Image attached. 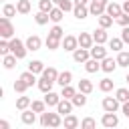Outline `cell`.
I'll return each instance as SVG.
<instances>
[{"label": "cell", "instance_id": "1", "mask_svg": "<svg viewBox=\"0 0 129 129\" xmlns=\"http://www.w3.org/2000/svg\"><path fill=\"white\" fill-rule=\"evenodd\" d=\"M60 123H62L60 113H50V111L40 113V125L42 127H58Z\"/></svg>", "mask_w": 129, "mask_h": 129}, {"label": "cell", "instance_id": "2", "mask_svg": "<svg viewBox=\"0 0 129 129\" xmlns=\"http://www.w3.org/2000/svg\"><path fill=\"white\" fill-rule=\"evenodd\" d=\"M26 44L20 40V38H12L10 40V54H14L16 58H24V54H26Z\"/></svg>", "mask_w": 129, "mask_h": 129}, {"label": "cell", "instance_id": "3", "mask_svg": "<svg viewBox=\"0 0 129 129\" xmlns=\"http://www.w3.org/2000/svg\"><path fill=\"white\" fill-rule=\"evenodd\" d=\"M107 0H91V6H89V12L91 14H95V16H101V14H105V10H107Z\"/></svg>", "mask_w": 129, "mask_h": 129}, {"label": "cell", "instance_id": "4", "mask_svg": "<svg viewBox=\"0 0 129 129\" xmlns=\"http://www.w3.org/2000/svg\"><path fill=\"white\" fill-rule=\"evenodd\" d=\"M14 34V28H12V24H10V18H0V36L6 40V38H10Z\"/></svg>", "mask_w": 129, "mask_h": 129}, {"label": "cell", "instance_id": "5", "mask_svg": "<svg viewBox=\"0 0 129 129\" xmlns=\"http://www.w3.org/2000/svg\"><path fill=\"white\" fill-rule=\"evenodd\" d=\"M101 123H103V127H105V129H115V127L119 125V119H117V115H115V113H105V115H103V119H101Z\"/></svg>", "mask_w": 129, "mask_h": 129}, {"label": "cell", "instance_id": "6", "mask_svg": "<svg viewBox=\"0 0 129 129\" xmlns=\"http://www.w3.org/2000/svg\"><path fill=\"white\" fill-rule=\"evenodd\" d=\"M62 46H64V50H77L79 48V36H73V34H67L64 38H62Z\"/></svg>", "mask_w": 129, "mask_h": 129}, {"label": "cell", "instance_id": "7", "mask_svg": "<svg viewBox=\"0 0 129 129\" xmlns=\"http://www.w3.org/2000/svg\"><path fill=\"white\" fill-rule=\"evenodd\" d=\"M89 58H91V50H89V48H81V46H79V48L73 52V60H75V62H87Z\"/></svg>", "mask_w": 129, "mask_h": 129}, {"label": "cell", "instance_id": "8", "mask_svg": "<svg viewBox=\"0 0 129 129\" xmlns=\"http://www.w3.org/2000/svg\"><path fill=\"white\" fill-rule=\"evenodd\" d=\"M93 42H95V40H93V34H89V32H81V34H79V46H81V48H89V50H91V48L95 46Z\"/></svg>", "mask_w": 129, "mask_h": 129}, {"label": "cell", "instance_id": "9", "mask_svg": "<svg viewBox=\"0 0 129 129\" xmlns=\"http://www.w3.org/2000/svg\"><path fill=\"white\" fill-rule=\"evenodd\" d=\"M103 109H105V113H115L119 109V101L115 97H105L103 99Z\"/></svg>", "mask_w": 129, "mask_h": 129}, {"label": "cell", "instance_id": "10", "mask_svg": "<svg viewBox=\"0 0 129 129\" xmlns=\"http://www.w3.org/2000/svg\"><path fill=\"white\" fill-rule=\"evenodd\" d=\"M73 101H69V99H60V103L56 105V113H60V115H71V111H73Z\"/></svg>", "mask_w": 129, "mask_h": 129}, {"label": "cell", "instance_id": "11", "mask_svg": "<svg viewBox=\"0 0 129 129\" xmlns=\"http://www.w3.org/2000/svg\"><path fill=\"white\" fill-rule=\"evenodd\" d=\"M91 58H95V60L107 58V48H105L103 44H95V46L91 48Z\"/></svg>", "mask_w": 129, "mask_h": 129}, {"label": "cell", "instance_id": "12", "mask_svg": "<svg viewBox=\"0 0 129 129\" xmlns=\"http://www.w3.org/2000/svg\"><path fill=\"white\" fill-rule=\"evenodd\" d=\"M115 69H117V58L107 56V58L101 60V71H105V73H113Z\"/></svg>", "mask_w": 129, "mask_h": 129}, {"label": "cell", "instance_id": "13", "mask_svg": "<svg viewBox=\"0 0 129 129\" xmlns=\"http://www.w3.org/2000/svg\"><path fill=\"white\" fill-rule=\"evenodd\" d=\"M121 12H123V6H121V4H117V2H109V4H107L105 14H109L111 18H117Z\"/></svg>", "mask_w": 129, "mask_h": 129}, {"label": "cell", "instance_id": "14", "mask_svg": "<svg viewBox=\"0 0 129 129\" xmlns=\"http://www.w3.org/2000/svg\"><path fill=\"white\" fill-rule=\"evenodd\" d=\"M60 95L58 93H54V91H50V93H46L44 95V103H46V107H56L58 103H60Z\"/></svg>", "mask_w": 129, "mask_h": 129}, {"label": "cell", "instance_id": "15", "mask_svg": "<svg viewBox=\"0 0 129 129\" xmlns=\"http://www.w3.org/2000/svg\"><path fill=\"white\" fill-rule=\"evenodd\" d=\"M40 44H42V40H40V36H36V34H30V36L26 38V48H28V50H38Z\"/></svg>", "mask_w": 129, "mask_h": 129}, {"label": "cell", "instance_id": "16", "mask_svg": "<svg viewBox=\"0 0 129 129\" xmlns=\"http://www.w3.org/2000/svg\"><path fill=\"white\" fill-rule=\"evenodd\" d=\"M107 38H109V34H107L105 28H97V30L93 32V40H95V44H103V42H107Z\"/></svg>", "mask_w": 129, "mask_h": 129}, {"label": "cell", "instance_id": "17", "mask_svg": "<svg viewBox=\"0 0 129 129\" xmlns=\"http://www.w3.org/2000/svg\"><path fill=\"white\" fill-rule=\"evenodd\" d=\"M71 81H73V73H71V71H62V73L58 75V79H56V83H58L60 87H69Z\"/></svg>", "mask_w": 129, "mask_h": 129}, {"label": "cell", "instance_id": "18", "mask_svg": "<svg viewBox=\"0 0 129 129\" xmlns=\"http://www.w3.org/2000/svg\"><path fill=\"white\" fill-rule=\"evenodd\" d=\"M52 85H54V81H48V79H44V77H40V79H38V89H40L44 95L52 91Z\"/></svg>", "mask_w": 129, "mask_h": 129}, {"label": "cell", "instance_id": "19", "mask_svg": "<svg viewBox=\"0 0 129 129\" xmlns=\"http://www.w3.org/2000/svg\"><path fill=\"white\" fill-rule=\"evenodd\" d=\"M30 105H32L30 97H24V95H22V97H18V99H16V109H18V111H26Z\"/></svg>", "mask_w": 129, "mask_h": 129}, {"label": "cell", "instance_id": "20", "mask_svg": "<svg viewBox=\"0 0 129 129\" xmlns=\"http://www.w3.org/2000/svg\"><path fill=\"white\" fill-rule=\"evenodd\" d=\"M34 121H36V115H34L32 109L22 111V123H24V125H34Z\"/></svg>", "mask_w": 129, "mask_h": 129}, {"label": "cell", "instance_id": "21", "mask_svg": "<svg viewBox=\"0 0 129 129\" xmlns=\"http://www.w3.org/2000/svg\"><path fill=\"white\" fill-rule=\"evenodd\" d=\"M115 99H117L119 103H127V101H129V89H127V87L117 89V91H115Z\"/></svg>", "mask_w": 129, "mask_h": 129}, {"label": "cell", "instance_id": "22", "mask_svg": "<svg viewBox=\"0 0 129 129\" xmlns=\"http://www.w3.org/2000/svg\"><path fill=\"white\" fill-rule=\"evenodd\" d=\"M28 71H30L32 75H38V73L42 75V73H44V64H42L40 60H32V62H28Z\"/></svg>", "mask_w": 129, "mask_h": 129}, {"label": "cell", "instance_id": "23", "mask_svg": "<svg viewBox=\"0 0 129 129\" xmlns=\"http://www.w3.org/2000/svg\"><path fill=\"white\" fill-rule=\"evenodd\" d=\"M18 79H20L22 83H26V87H32V85H34V81H36V75H32L30 71H24Z\"/></svg>", "mask_w": 129, "mask_h": 129}, {"label": "cell", "instance_id": "24", "mask_svg": "<svg viewBox=\"0 0 129 129\" xmlns=\"http://www.w3.org/2000/svg\"><path fill=\"white\" fill-rule=\"evenodd\" d=\"M91 91H93V83H91L89 79H81V81H79V93L89 95Z\"/></svg>", "mask_w": 129, "mask_h": 129}, {"label": "cell", "instance_id": "25", "mask_svg": "<svg viewBox=\"0 0 129 129\" xmlns=\"http://www.w3.org/2000/svg\"><path fill=\"white\" fill-rule=\"evenodd\" d=\"M30 8H32L30 0H18V2H16V10H18L20 14H28Z\"/></svg>", "mask_w": 129, "mask_h": 129}, {"label": "cell", "instance_id": "26", "mask_svg": "<svg viewBox=\"0 0 129 129\" xmlns=\"http://www.w3.org/2000/svg\"><path fill=\"white\" fill-rule=\"evenodd\" d=\"M73 12H75V16H77L79 20H83V18L89 16V8H87V6H81V4H75V10H73Z\"/></svg>", "mask_w": 129, "mask_h": 129}, {"label": "cell", "instance_id": "27", "mask_svg": "<svg viewBox=\"0 0 129 129\" xmlns=\"http://www.w3.org/2000/svg\"><path fill=\"white\" fill-rule=\"evenodd\" d=\"M58 75H60V73H58L54 67H48V69H44V73H42V77H44V79H48V81H54V83H56Z\"/></svg>", "mask_w": 129, "mask_h": 129}, {"label": "cell", "instance_id": "28", "mask_svg": "<svg viewBox=\"0 0 129 129\" xmlns=\"http://www.w3.org/2000/svg\"><path fill=\"white\" fill-rule=\"evenodd\" d=\"M113 20H115V18H111L109 14H101V16H99V28H105V30H107V28L113 24Z\"/></svg>", "mask_w": 129, "mask_h": 129}, {"label": "cell", "instance_id": "29", "mask_svg": "<svg viewBox=\"0 0 129 129\" xmlns=\"http://www.w3.org/2000/svg\"><path fill=\"white\" fill-rule=\"evenodd\" d=\"M123 44H125V42H123L121 38H111V40H109V48H111L113 52H121V50H123Z\"/></svg>", "mask_w": 129, "mask_h": 129}, {"label": "cell", "instance_id": "30", "mask_svg": "<svg viewBox=\"0 0 129 129\" xmlns=\"http://www.w3.org/2000/svg\"><path fill=\"white\" fill-rule=\"evenodd\" d=\"M101 60H95V58H89L87 62H85V69H87V73H97L99 69H101V64H99Z\"/></svg>", "mask_w": 129, "mask_h": 129}, {"label": "cell", "instance_id": "31", "mask_svg": "<svg viewBox=\"0 0 129 129\" xmlns=\"http://www.w3.org/2000/svg\"><path fill=\"white\" fill-rule=\"evenodd\" d=\"M75 95H77V89L71 87V85H69V87H62V91H60V97H62V99H69V101H73Z\"/></svg>", "mask_w": 129, "mask_h": 129}, {"label": "cell", "instance_id": "32", "mask_svg": "<svg viewBox=\"0 0 129 129\" xmlns=\"http://www.w3.org/2000/svg\"><path fill=\"white\" fill-rule=\"evenodd\" d=\"M79 127V119L75 115H67L64 117V129H77Z\"/></svg>", "mask_w": 129, "mask_h": 129}, {"label": "cell", "instance_id": "33", "mask_svg": "<svg viewBox=\"0 0 129 129\" xmlns=\"http://www.w3.org/2000/svg\"><path fill=\"white\" fill-rule=\"evenodd\" d=\"M16 12H18V10H16L14 4H4V6H2V16H4V18H10V16H14Z\"/></svg>", "mask_w": 129, "mask_h": 129}, {"label": "cell", "instance_id": "34", "mask_svg": "<svg viewBox=\"0 0 129 129\" xmlns=\"http://www.w3.org/2000/svg\"><path fill=\"white\" fill-rule=\"evenodd\" d=\"M62 32H64V30H62V28H60L58 24H54V26H52V28L48 30V36H52V38H58V40H62V38H64V34H62Z\"/></svg>", "mask_w": 129, "mask_h": 129}, {"label": "cell", "instance_id": "35", "mask_svg": "<svg viewBox=\"0 0 129 129\" xmlns=\"http://www.w3.org/2000/svg\"><path fill=\"white\" fill-rule=\"evenodd\" d=\"M117 64L119 67H129V52L127 50H121L117 54Z\"/></svg>", "mask_w": 129, "mask_h": 129}, {"label": "cell", "instance_id": "36", "mask_svg": "<svg viewBox=\"0 0 129 129\" xmlns=\"http://www.w3.org/2000/svg\"><path fill=\"white\" fill-rule=\"evenodd\" d=\"M48 16H50V20H52V22H56V24H58V22L62 20V16H64V12H62L60 8H52Z\"/></svg>", "mask_w": 129, "mask_h": 129}, {"label": "cell", "instance_id": "37", "mask_svg": "<svg viewBox=\"0 0 129 129\" xmlns=\"http://www.w3.org/2000/svg\"><path fill=\"white\" fill-rule=\"evenodd\" d=\"M48 20H50L48 12H40V10H38V12L34 14V22H36V24H46Z\"/></svg>", "mask_w": 129, "mask_h": 129}, {"label": "cell", "instance_id": "38", "mask_svg": "<svg viewBox=\"0 0 129 129\" xmlns=\"http://www.w3.org/2000/svg\"><path fill=\"white\" fill-rule=\"evenodd\" d=\"M81 129H97V121L93 117H85L81 121Z\"/></svg>", "mask_w": 129, "mask_h": 129}, {"label": "cell", "instance_id": "39", "mask_svg": "<svg viewBox=\"0 0 129 129\" xmlns=\"http://www.w3.org/2000/svg\"><path fill=\"white\" fill-rule=\"evenodd\" d=\"M60 42H62V40H58V38L46 36V48H48V50H56V48L60 46Z\"/></svg>", "mask_w": 129, "mask_h": 129}, {"label": "cell", "instance_id": "40", "mask_svg": "<svg viewBox=\"0 0 129 129\" xmlns=\"http://www.w3.org/2000/svg\"><path fill=\"white\" fill-rule=\"evenodd\" d=\"M99 89H101L103 93H109V91H113V81H111V79H101V83H99Z\"/></svg>", "mask_w": 129, "mask_h": 129}, {"label": "cell", "instance_id": "41", "mask_svg": "<svg viewBox=\"0 0 129 129\" xmlns=\"http://www.w3.org/2000/svg\"><path fill=\"white\" fill-rule=\"evenodd\" d=\"M85 103H87V95H85V93H77V95L73 97V105H75V107H83Z\"/></svg>", "mask_w": 129, "mask_h": 129}, {"label": "cell", "instance_id": "42", "mask_svg": "<svg viewBox=\"0 0 129 129\" xmlns=\"http://www.w3.org/2000/svg\"><path fill=\"white\" fill-rule=\"evenodd\" d=\"M30 109H32L34 113H44V111H46V103H44V101H32Z\"/></svg>", "mask_w": 129, "mask_h": 129}, {"label": "cell", "instance_id": "43", "mask_svg": "<svg viewBox=\"0 0 129 129\" xmlns=\"http://www.w3.org/2000/svg\"><path fill=\"white\" fill-rule=\"evenodd\" d=\"M52 4H54L52 0H40V2H38V8H40V12H48V14H50V10L54 8Z\"/></svg>", "mask_w": 129, "mask_h": 129}, {"label": "cell", "instance_id": "44", "mask_svg": "<svg viewBox=\"0 0 129 129\" xmlns=\"http://www.w3.org/2000/svg\"><path fill=\"white\" fill-rule=\"evenodd\" d=\"M115 22H117L119 26H123V28H125V26H129V14H127V12H121V14L115 18Z\"/></svg>", "mask_w": 129, "mask_h": 129}, {"label": "cell", "instance_id": "45", "mask_svg": "<svg viewBox=\"0 0 129 129\" xmlns=\"http://www.w3.org/2000/svg\"><path fill=\"white\" fill-rule=\"evenodd\" d=\"M0 54H2V56L10 54V42H8V40H4V38L0 40Z\"/></svg>", "mask_w": 129, "mask_h": 129}, {"label": "cell", "instance_id": "46", "mask_svg": "<svg viewBox=\"0 0 129 129\" xmlns=\"http://www.w3.org/2000/svg\"><path fill=\"white\" fill-rule=\"evenodd\" d=\"M2 62H4V67H6V69H12V67L16 64V56H14V54H6Z\"/></svg>", "mask_w": 129, "mask_h": 129}, {"label": "cell", "instance_id": "47", "mask_svg": "<svg viewBox=\"0 0 129 129\" xmlns=\"http://www.w3.org/2000/svg\"><path fill=\"white\" fill-rule=\"evenodd\" d=\"M58 8H60L62 12H69V10H75V4H73L71 0H62V2L58 4Z\"/></svg>", "mask_w": 129, "mask_h": 129}, {"label": "cell", "instance_id": "48", "mask_svg": "<svg viewBox=\"0 0 129 129\" xmlns=\"http://www.w3.org/2000/svg\"><path fill=\"white\" fill-rule=\"evenodd\" d=\"M26 89H28V87H26V83H22L20 79H18V81H14V91H16V93H24Z\"/></svg>", "mask_w": 129, "mask_h": 129}, {"label": "cell", "instance_id": "49", "mask_svg": "<svg viewBox=\"0 0 129 129\" xmlns=\"http://www.w3.org/2000/svg\"><path fill=\"white\" fill-rule=\"evenodd\" d=\"M121 40H123V42H129V26H125V28L121 30Z\"/></svg>", "mask_w": 129, "mask_h": 129}, {"label": "cell", "instance_id": "50", "mask_svg": "<svg viewBox=\"0 0 129 129\" xmlns=\"http://www.w3.org/2000/svg\"><path fill=\"white\" fill-rule=\"evenodd\" d=\"M0 129H10V123H8L6 119H2V121H0Z\"/></svg>", "mask_w": 129, "mask_h": 129}, {"label": "cell", "instance_id": "51", "mask_svg": "<svg viewBox=\"0 0 129 129\" xmlns=\"http://www.w3.org/2000/svg\"><path fill=\"white\" fill-rule=\"evenodd\" d=\"M123 113H125V117L129 119V101H127V103H123Z\"/></svg>", "mask_w": 129, "mask_h": 129}, {"label": "cell", "instance_id": "52", "mask_svg": "<svg viewBox=\"0 0 129 129\" xmlns=\"http://www.w3.org/2000/svg\"><path fill=\"white\" fill-rule=\"evenodd\" d=\"M123 12H127V14H129V0H125V2H123Z\"/></svg>", "mask_w": 129, "mask_h": 129}, {"label": "cell", "instance_id": "53", "mask_svg": "<svg viewBox=\"0 0 129 129\" xmlns=\"http://www.w3.org/2000/svg\"><path fill=\"white\" fill-rule=\"evenodd\" d=\"M87 2H89V0H75V4H81V6H85Z\"/></svg>", "mask_w": 129, "mask_h": 129}, {"label": "cell", "instance_id": "54", "mask_svg": "<svg viewBox=\"0 0 129 129\" xmlns=\"http://www.w3.org/2000/svg\"><path fill=\"white\" fill-rule=\"evenodd\" d=\"M52 2H56V4H60V2H62V0H52Z\"/></svg>", "mask_w": 129, "mask_h": 129}, {"label": "cell", "instance_id": "55", "mask_svg": "<svg viewBox=\"0 0 129 129\" xmlns=\"http://www.w3.org/2000/svg\"><path fill=\"white\" fill-rule=\"evenodd\" d=\"M125 81H127V83H129V73H127V79H125Z\"/></svg>", "mask_w": 129, "mask_h": 129}]
</instances>
